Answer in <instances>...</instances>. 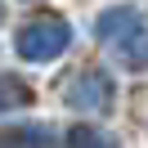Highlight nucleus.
<instances>
[{
  "mask_svg": "<svg viewBox=\"0 0 148 148\" xmlns=\"http://www.w3.org/2000/svg\"><path fill=\"white\" fill-rule=\"evenodd\" d=\"M94 36H99V45H108V54L126 72H148V14L144 9H135V5L103 9L94 18Z\"/></svg>",
  "mask_w": 148,
  "mask_h": 148,
  "instance_id": "1",
  "label": "nucleus"
},
{
  "mask_svg": "<svg viewBox=\"0 0 148 148\" xmlns=\"http://www.w3.org/2000/svg\"><path fill=\"white\" fill-rule=\"evenodd\" d=\"M67 45H72V27L63 18H32L18 27V40H14L18 58L27 63H54Z\"/></svg>",
  "mask_w": 148,
  "mask_h": 148,
  "instance_id": "2",
  "label": "nucleus"
},
{
  "mask_svg": "<svg viewBox=\"0 0 148 148\" xmlns=\"http://www.w3.org/2000/svg\"><path fill=\"white\" fill-rule=\"evenodd\" d=\"M63 99H67V108H81V112H108L117 99V81L103 67H90L63 85Z\"/></svg>",
  "mask_w": 148,
  "mask_h": 148,
  "instance_id": "3",
  "label": "nucleus"
},
{
  "mask_svg": "<svg viewBox=\"0 0 148 148\" xmlns=\"http://www.w3.org/2000/svg\"><path fill=\"white\" fill-rule=\"evenodd\" d=\"M32 103V85L14 72H0V112H18Z\"/></svg>",
  "mask_w": 148,
  "mask_h": 148,
  "instance_id": "4",
  "label": "nucleus"
},
{
  "mask_svg": "<svg viewBox=\"0 0 148 148\" xmlns=\"http://www.w3.org/2000/svg\"><path fill=\"white\" fill-rule=\"evenodd\" d=\"M67 148H112V139H108V135H99V130L76 126L72 135H67Z\"/></svg>",
  "mask_w": 148,
  "mask_h": 148,
  "instance_id": "5",
  "label": "nucleus"
},
{
  "mask_svg": "<svg viewBox=\"0 0 148 148\" xmlns=\"http://www.w3.org/2000/svg\"><path fill=\"white\" fill-rule=\"evenodd\" d=\"M0 14H5V5H0Z\"/></svg>",
  "mask_w": 148,
  "mask_h": 148,
  "instance_id": "6",
  "label": "nucleus"
}]
</instances>
